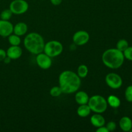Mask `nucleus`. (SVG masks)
I'll list each match as a JSON object with an SVG mask.
<instances>
[{
	"label": "nucleus",
	"instance_id": "f257e3e1",
	"mask_svg": "<svg viewBox=\"0 0 132 132\" xmlns=\"http://www.w3.org/2000/svg\"><path fill=\"white\" fill-rule=\"evenodd\" d=\"M59 85L63 93L73 94L79 89L81 85V78L73 71H63L59 76Z\"/></svg>",
	"mask_w": 132,
	"mask_h": 132
},
{
	"label": "nucleus",
	"instance_id": "f03ea898",
	"mask_svg": "<svg viewBox=\"0 0 132 132\" xmlns=\"http://www.w3.org/2000/svg\"><path fill=\"white\" fill-rule=\"evenodd\" d=\"M123 52L117 48H110L105 50L102 55V61L104 65L111 69H117L125 61Z\"/></svg>",
	"mask_w": 132,
	"mask_h": 132
},
{
	"label": "nucleus",
	"instance_id": "7ed1b4c3",
	"mask_svg": "<svg viewBox=\"0 0 132 132\" xmlns=\"http://www.w3.org/2000/svg\"><path fill=\"white\" fill-rule=\"evenodd\" d=\"M45 44L43 37L36 32H31L24 37V47L27 51L34 55L43 52Z\"/></svg>",
	"mask_w": 132,
	"mask_h": 132
},
{
	"label": "nucleus",
	"instance_id": "20e7f679",
	"mask_svg": "<svg viewBox=\"0 0 132 132\" xmlns=\"http://www.w3.org/2000/svg\"><path fill=\"white\" fill-rule=\"evenodd\" d=\"M88 104L92 112L96 113H103L107 110L108 103L104 97L95 95L89 99Z\"/></svg>",
	"mask_w": 132,
	"mask_h": 132
},
{
	"label": "nucleus",
	"instance_id": "39448f33",
	"mask_svg": "<svg viewBox=\"0 0 132 132\" xmlns=\"http://www.w3.org/2000/svg\"><path fill=\"white\" fill-rule=\"evenodd\" d=\"M63 50L61 43L55 40H52L45 44L43 52L50 57H55L61 55Z\"/></svg>",
	"mask_w": 132,
	"mask_h": 132
},
{
	"label": "nucleus",
	"instance_id": "423d86ee",
	"mask_svg": "<svg viewBox=\"0 0 132 132\" xmlns=\"http://www.w3.org/2000/svg\"><path fill=\"white\" fill-rule=\"evenodd\" d=\"M29 5L25 0H13L10 4L9 9L13 14L20 15L24 14L28 10Z\"/></svg>",
	"mask_w": 132,
	"mask_h": 132
},
{
	"label": "nucleus",
	"instance_id": "0eeeda50",
	"mask_svg": "<svg viewBox=\"0 0 132 132\" xmlns=\"http://www.w3.org/2000/svg\"><path fill=\"white\" fill-rule=\"evenodd\" d=\"M105 82L110 88L119 89L122 86V79L121 76L116 73H109L106 76Z\"/></svg>",
	"mask_w": 132,
	"mask_h": 132
},
{
	"label": "nucleus",
	"instance_id": "6e6552de",
	"mask_svg": "<svg viewBox=\"0 0 132 132\" xmlns=\"http://www.w3.org/2000/svg\"><path fill=\"white\" fill-rule=\"evenodd\" d=\"M36 60L37 66L43 70H47L50 68L52 64V57L44 52L37 54Z\"/></svg>",
	"mask_w": 132,
	"mask_h": 132
},
{
	"label": "nucleus",
	"instance_id": "1a4fd4ad",
	"mask_svg": "<svg viewBox=\"0 0 132 132\" xmlns=\"http://www.w3.org/2000/svg\"><path fill=\"white\" fill-rule=\"evenodd\" d=\"M90 35L86 31L79 30L76 32L73 36V41L77 46H83L88 42Z\"/></svg>",
	"mask_w": 132,
	"mask_h": 132
},
{
	"label": "nucleus",
	"instance_id": "9d476101",
	"mask_svg": "<svg viewBox=\"0 0 132 132\" xmlns=\"http://www.w3.org/2000/svg\"><path fill=\"white\" fill-rule=\"evenodd\" d=\"M14 25L9 21L0 19V36L9 37L13 33Z\"/></svg>",
	"mask_w": 132,
	"mask_h": 132
},
{
	"label": "nucleus",
	"instance_id": "9b49d317",
	"mask_svg": "<svg viewBox=\"0 0 132 132\" xmlns=\"http://www.w3.org/2000/svg\"><path fill=\"white\" fill-rule=\"evenodd\" d=\"M6 56L11 59H18L23 54L22 48L19 46H11L6 50Z\"/></svg>",
	"mask_w": 132,
	"mask_h": 132
},
{
	"label": "nucleus",
	"instance_id": "f8f14e48",
	"mask_svg": "<svg viewBox=\"0 0 132 132\" xmlns=\"http://www.w3.org/2000/svg\"><path fill=\"white\" fill-rule=\"evenodd\" d=\"M90 122L96 128L104 126L105 125V119L101 113H96L93 115L90 118Z\"/></svg>",
	"mask_w": 132,
	"mask_h": 132
},
{
	"label": "nucleus",
	"instance_id": "ddd939ff",
	"mask_svg": "<svg viewBox=\"0 0 132 132\" xmlns=\"http://www.w3.org/2000/svg\"><path fill=\"white\" fill-rule=\"evenodd\" d=\"M90 97L86 92L85 91H78L75 95V100L76 103L79 105L88 104Z\"/></svg>",
	"mask_w": 132,
	"mask_h": 132
},
{
	"label": "nucleus",
	"instance_id": "4468645a",
	"mask_svg": "<svg viewBox=\"0 0 132 132\" xmlns=\"http://www.w3.org/2000/svg\"><path fill=\"white\" fill-rule=\"evenodd\" d=\"M27 30H28L27 24L23 22H19V23L15 24V26H14L13 33L19 36H22L26 34Z\"/></svg>",
	"mask_w": 132,
	"mask_h": 132
},
{
	"label": "nucleus",
	"instance_id": "2eb2a0df",
	"mask_svg": "<svg viewBox=\"0 0 132 132\" xmlns=\"http://www.w3.org/2000/svg\"><path fill=\"white\" fill-rule=\"evenodd\" d=\"M120 128L124 131H130L132 129V121L127 116L122 117L119 121Z\"/></svg>",
	"mask_w": 132,
	"mask_h": 132
},
{
	"label": "nucleus",
	"instance_id": "dca6fc26",
	"mask_svg": "<svg viewBox=\"0 0 132 132\" xmlns=\"http://www.w3.org/2000/svg\"><path fill=\"white\" fill-rule=\"evenodd\" d=\"M92 110L88 104H81L79 105L77 110V115L81 117H86L90 114Z\"/></svg>",
	"mask_w": 132,
	"mask_h": 132
},
{
	"label": "nucleus",
	"instance_id": "f3484780",
	"mask_svg": "<svg viewBox=\"0 0 132 132\" xmlns=\"http://www.w3.org/2000/svg\"><path fill=\"white\" fill-rule=\"evenodd\" d=\"M108 105L113 108H117L121 105V100L118 97L114 95H110L107 98Z\"/></svg>",
	"mask_w": 132,
	"mask_h": 132
},
{
	"label": "nucleus",
	"instance_id": "a211bd4d",
	"mask_svg": "<svg viewBox=\"0 0 132 132\" xmlns=\"http://www.w3.org/2000/svg\"><path fill=\"white\" fill-rule=\"evenodd\" d=\"M8 40L9 43L12 46H19L21 43L20 36L13 33L8 37Z\"/></svg>",
	"mask_w": 132,
	"mask_h": 132
},
{
	"label": "nucleus",
	"instance_id": "6ab92c4d",
	"mask_svg": "<svg viewBox=\"0 0 132 132\" xmlns=\"http://www.w3.org/2000/svg\"><path fill=\"white\" fill-rule=\"evenodd\" d=\"M88 73V68L85 64H81L77 68V73L80 78H85Z\"/></svg>",
	"mask_w": 132,
	"mask_h": 132
},
{
	"label": "nucleus",
	"instance_id": "aec40b11",
	"mask_svg": "<svg viewBox=\"0 0 132 132\" xmlns=\"http://www.w3.org/2000/svg\"><path fill=\"white\" fill-rule=\"evenodd\" d=\"M129 46V43L128 42L127 40L125 39H122L119 40L118 42L117 43L116 45V48L118 49L120 51L123 52L126 48Z\"/></svg>",
	"mask_w": 132,
	"mask_h": 132
},
{
	"label": "nucleus",
	"instance_id": "412c9836",
	"mask_svg": "<svg viewBox=\"0 0 132 132\" xmlns=\"http://www.w3.org/2000/svg\"><path fill=\"white\" fill-rule=\"evenodd\" d=\"M12 14L13 13L12 12L10 9H5L1 12V14H0V18H1V19H3V20L9 21V19L12 16Z\"/></svg>",
	"mask_w": 132,
	"mask_h": 132
},
{
	"label": "nucleus",
	"instance_id": "4be33fe9",
	"mask_svg": "<svg viewBox=\"0 0 132 132\" xmlns=\"http://www.w3.org/2000/svg\"><path fill=\"white\" fill-rule=\"evenodd\" d=\"M62 94H63V92L59 86H54L50 90V94L51 95V96L54 97H57L60 96Z\"/></svg>",
	"mask_w": 132,
	"mask_h": 132
},
{
	"label": "nucleus",
	"instance_id": "5701e85b",
	"mask_svg": "<svg viewBox=\"0 0 132 132\" xmlns=\"http://www.w3.org/2000/svg\"><path fill=\"white\" fill-rule=\"evenodd\" d=\"M126 100L129 103H132V85H130L126 88L125 92Z\"/></svg>",
	"mask_w": 132,
	"mask_h": 132
},
{
	"label": "nucleus",
	"instance_id": "b1692460",
	"mask_svg": "<svg viewBox=\"0 0 132 132\" xmlns=\"http://www.w3.org/2000/svg\"><path fill=\"white\" fill-rule=\"evenodd\" d=\"M123 55L125 59L132 61V46H128L123 52Z\"/></svg>",
	"mask_w": 132,
	"mask_h": 132
},
{
	"label": "nucleus",
	"instance_id": "393cba45",
	"mask_svg": "<svg viewBox=\"0 0 132 132\" xmlns=\"http://www.w3.org/2000/svg\"><path fill=\"white\" fill-rule=\"evenodd\" d=\"M106 127V128L108 129V130L109 131H114L116 129V128H117V125H116V122H113V121H110V122H108V123H107Z\"/></svg>",
	"mask_w": 132,
	"mask_h": 132
},
{
	"label": "nucleus",
	"instance_id": "a878e982",
	"mask_svg": "<svg viewBox=\"0 0 132 132\" xmlns=\"http://www.w3.org/2000/svg\"><path fill=\"white\" fill-rule=\"evenodd\" d=\"M6 57V52L3 49L0 48V61H3L5 58Z\"/></svg>",
	"mask_w": 132,
	"mask_h": 132
},
{
	"label": "nucleus",
	"instance_id": "bb28decb",
	"mask_svg": "<svg viewBox=\"0 0 132 132\" xmlns=\"http://www.w3.org/2000/svg\"><path fill=\"white\" fill-rule=\"evenodd\" d=\"M96 132H109V131H108L106 126H103L97 128V129L96 130Z\"/></svg>",
	"mask_w": 132,
	"mask_h": 132
},
{
	"label": "nucleus",
	"instance_id": "cd10ccee",
	"mask_svg": "<svg viewBox=\"0 0 132 132\" xmlns=\"http://www.w3.org/2000/svg\"><path fill=\"white\" fill-rule=\"evenodd\" d=\"M62 1H63V0H50L51 3L55 6H58V5H61Z\"/></svg>",
	"mask_w": 132,
	"mask_h": 132
},
{
	"label": "nucleus",
	"instance_id": "c85d7f7f",
	"mask_svg": "<svg viewBox=\"0 0 132 132\" xmlns=\"http://www.w3.org/2000/svg\"><path fill=\"white\" fill-rule=\"evenodd\" d=\"M11 60H12V59H10V57H8V56H6V57L5 58V59H4V60H3V61H4V63H6V64H9V63H10Z\"/></svg>",
	"mask_w": 132,
	"mask_h": 132
},
{
	"label": "nucleus",
	"instance_id": "c756f323",
	"mask_svg": "<svg viewBox=\"0 0 132 132\" xmlns=\"http://www.w3.org/2000/svg\"><path fill=\"white\" fill-rule=\"evenodd\" d=\"M131 81H132V76H131Z\"/></svg>",
	"mask_w": 132,
	"mask_h": 132
}]
</instances>
